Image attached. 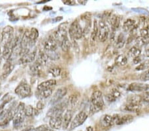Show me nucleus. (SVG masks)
<instances>
[{"label": "nucleus", "instance_id": "21", "mask_svg": "<svg viewBox=\"0 0 149 131\" xmlns=\"http://www.w3.org/2000/svg\"><path fill=\"white\" fill-rule=\"evenodd\" d=\"M121 96V93L116 88H113L109 94L106 95V99L108 101L114 102Z\"/></svg>", "mask_w": 149, "mask_h": 131}, {"label": "nucleus", "instance_id": "23", "mask_svg": "<svg viewBox=\"0 0 149 131\" xmlns=\"http://www.w3.org/2000/svg\"><path fill=\"white\" fill-rule=\"evenodd\" d=\"M127 103H130L133 105H141V103L143 102L141 95H131L130 97H128L127 100Z\"/></svg>", "mask_w": 149, "mask_h": 131}, {"label": "nucleus", "instance_id": "16", "mask_svg": "<svg viewBox=\"0 0 149 131\" xmlns=\"http://www.w3.org/2000/svg\"><path fill=\"white\" fill-rule=\"evenodd\" d=\"M128 89L131 91H143L148 89V85L141 83H133L129 85Z\"/></svg>", "mask_w": 149, "mask_h": 131}, {"label": "nucleus", "instance_id": "32", "mask_svg": "<svg viewBox=\"0 0 149 131\" xmlns=\"http://www.w3.org/2000/svg\"><path fill=\"white\" fill-rule=\"evenodd\" d=\"M79 95L77 94H73L70 95L68 99V104H70L72 107H75L76 105L78 103Z\"/></svg>", "mask_w": 149, "mask_h": 131}, {"label": "nucleus", "instance_id": "5", "mask_svg": "<svg viewBox=\"0 0 149 131\" xmlns=\"http://www.w3.org/2000/svg\"><path fill=\"white\" fill-rule=\"evenodd\" d=\"M67 27H68V23H63L58 26V30L54 33L53 38L58 44H61L62 40L68 37Z\"/></svg>", "mask_w": 149, "mask_h": 131}, {"label": "nucleus", "instance_id": "38", "mask_svg": "<svg viewBox=\"0 0 149 131\" xmlns=\"http://www.w3.org/2000/svg\"><path fill=\"white\" fill-rule=\"evenodd\" d=\"M24 112H25V116L30 117V116H32L34 115V109L31 105L25 106Z\"/></svg>", "mask_w": 149, "mask_h": 131}, {"label": "nucleus", "instance_id": "44", "mask_svg": "<svg viewBox=\"0 0 149 131\" xmlns=\"http://www.w3.org/2000/svg\"><path fill=\"white\" fill-rule=\"evenodd\" d=\"M142 99L143 101L146 102V103H149V91L144 93L143 95H141Z\"/></svg>", "mask_w": 149, "mask_h": 131}, {"label": "nucleus", "instance_id": "51", "mask_svg": "<svg viewBox=\"0 0 149 131\" xmlns=\"http://www.w3.org/2000/svg\"><path fill=\"white\" fill-rule=\"evenodd\" d=\"M45 131H55V130H54V129H50V128H47V129L46 130H45Z\"/></svg>", "mask_w": 149, "mask_h": 131}, {"label": "nucleus", "instance_id": "14", "mask_svg": "<svg viewBox=\"0 0 149 131\" xmlns=\"http://www.w3.org/2000/svg\"><path fill=\"white\" fill-rule=\"evenodd\" d=\"M73 116V111L72 109H67L62 117V127L63 130H66L68 128L69 125L71 123L72 119Z\"/></svg>", "mask_w": 149, "mask_h": 131}, {"label": "nucleus", "instance_id": "49", "mask_svg": "<svg viewBox=\"0 0 149 131\" xmlns=\"http://www.w3.org/2000/svg\"><path fill=\"white\" fill-rule=\"evenodd\" d=\"M86 131H93L92 127H88L86 128Z\"/></svg>", "mask_w": 149, "mask_h": 131}, {"label": "nucleus", "instance_id": "27", "mask_svg": "<svg viewBox=\"0 0 149 131\" xmlns=\"http://www.w3.org/2000/svg\"><path fill=\"white\" fill-rule=\"evenodd\" d=\"M61 47L64 52H68L72 46V43L70 41L68 37H66L61 42Z\"/></svg>", "mask_w": 149, "mask_h": 131}, {"label": "nucleus", "instance_id": "10", "mask_svg": "<svg viewBox=\"0 0 149 131\" xmlns=\"http://www.w3.org/2000/svg\"><path fill=\"white\" fill-rule=\"evenodd\" d=\"M63 113H58L51 116L49 120V125L52 129H60L62 127Z\"/></svg>", "mask_w": 149, "mask_h": 131}, {"label": "nucleus", "instance_id": "2", "mask_svg": "<svg viewBox=\"0 0 149 131\" xmlns=\"http://www.w3.org/2000/svg\"><path fill=\"white\" fill-rule=\"evenodd\" d=\"M69 35L73 41L80 39L83 36V29L78 21H74L69 27Z\"/></svg>", "mask_w": 149, "mask_h": 131}, {"label": "nucleus", "instance_id": "26", "mask_svg": "<svg viewBox=\"0 0 149 131\" xmlns=\"http://www.w3.org/2000/svg\"><path fill=\"white\" fill-rule=\"evenodd\" d=\"M127 62H128L127 57L124 54H120L115 59V63L119 66H125L127 64Z\"/></svg>", "mask_w": 149, "mask_h": 131}, {"label": "nucleus", "instance_id": "6", "mask_svg": "<svg viewBox=\"0 0 149 131\" xmlns=\"http://www.w3.org/2000/svg\"><path fill=\"white\" fill-rule=\"evenodd\" d=\"M68 105V100H64V101H60L56 104H55L54 106H52L50 108L49 111L47 112V116L49 117H51V116H54L56 114L58 113H63L64 111L65 110L66 107Z\"/></svg>", "mask_w": 149, "mask_h": 131}, {"label": "nucleus", "instance_id": "12", "mask_svg": "<svg viewBox=\"0 0 149 131\" xmlns=\"http://www.w3.org/2000/svg\"><path fill=\"white\" fill-rule=\"evenodd\" d=\"M58 43L56 42V40L53 37H50L44 42L43 47H44L45 52L56 51L58 49Z\"/></svg>", "mask_w": 149, "mask_h": 131}, {"label": "nucleus", "instance_id": "13", "mask_svg": "<svg viewBox=\"0 0 149 131\" xmlns=\"http://www.w3.org/2000/svg\"><path fill=\"white\" fill-rule=\"evenodd\" d=\"M133 119V116L131 115H125L120 116L118 115H115L113 116V124L117 125H123V124L130 123Z\"/></svg>", "mask_w": 149, "mask_h": 131}, {"label": "nucleus", "instance_id": "17", "mask_svg": "<svg viewBox=\"0 0 149 131\" xmlns=\"http://www.w3.org/2000/svg\"><path fill=\"white\" fill-rule=\"evenodd\" d=\"M14 69V65L12 64L11 61H7V62L5 64L3 68V73L1 74V79H6L8 77L9 75L12 72V71Z\"/></svg>", "mask_w": 149, "mask_h": 131}, {"label": "nucleus", "instance_id": "53", "mask_svg": "<svg viewBox=\"0 0 149 131\" xmlns=\"http://www.w3.org/2000/svg\"><path fill=\"white\" fill-rule=\"evenodd\" d=\"M1 93H0V97H1Z\"/></svg>", "mask_w": 149, "mask_h": 131}, {"label": "nucleus", "instance_id": "7", "mask_svg": "<svg viewBox=\"0 0 149 131\" xmlns=\"http://www.w3.org/2000/svg\"><path fill=\"white\" fill-rule=\"evenodd\" d=\"M13 28L11 26H6L3 28L1 33V43L3 45H5L9 43L13 39Z\"/></svg>", "mask_w": 149, "mask_h": 131}, {"label": "nucleus", "instance_id": "47", "mask_svg": "<svg viewBox=\"0 0 149 131\" xmlns=\"http://www.w3.org/2000/svg\"><path fill=\"white\" fill-rule=\"evenodd\" d=\"M141 61H142V59H141V56H139L138 57H136V58L133 59V63L134 64H138L140 63Z\"/></svg>", "mask_w": 149, "mask_h": 131}, {"label": "nucleus", "instance_id": "40", "mask_svg": "<svg viewBox=\"0 0 149 131\" xmlns=\"http://www.w3.org/2000/svg\"><path fill=\"white\" fill-rule=\"evenodd\" d=\"M47 128H49V127L47 125H40L39 127L37 128H31L28 131H45L46 130Z\"/></svg>", "mask_w": 149, "mask_h": 131}, {"label": "nucleus", "instance_id": "9", "mask_svg": "<svg viewBox=\"0 0 149 131\" xmlns=\"http://www.w3.org/2000/svg\"><path fill=\"white\" fill-rule=\"evenodd\" d=\"M15 92L19 97L25 98L31 94V89L30 85L27 83H21L16 87Z\"/></svg>", "mask_w": 149, "mask_h": 131}, {"label": "nucleus", "instance_id": "33", "mask_svg": "<svg viewBox=\"0 0 149 131\" xmlns=\"http://www.w3.org/2000/svg\"><path fill=\"white\" fill-rule=\"evenodd\" d=\"M111 26L113 30H116L119 28L120 25V20L118 17L113 15L111 19Z\"/></svg>", "mask_w": 149, "mask_h": 131}, {"label": "nucleus", "instance_id": "34", "mask_svg": "<svg viewBox=\"0 0 149 131\" xmlns=\"http://www.w3.org/2000/svg\"><path fill=\"white\" fill-rule=\"evenodd\" d=\"M97 33H98V24L97 23V21L94 20V21H93V30L90 35L91 40H92V41H94L95 40V38L97 36Z\"/></svg>", "mask_w": 149, "mask_h": 131}, {"label": "nucleus", "instance_id": "35", "mask_svg": "<svg viewBox=\"0 0 149 131\" xmlns=\"http://www.w3.org/2000/svg\"><path fill=\"white\" fill-rule=\"evenodd\" d=\"M139 26L141 27V28L149 27V17H141Z\"/></svg>", "mask_w": 149, "mask_h": 131}, {"label": "nucleus", "instance_id": "11", "mask_svg": "<svg viewBox=\"0 0 149 131\" xmlns=\"http://www.w3.org/2000/svg\"><path fill=\"white\" fill-rule=\"evenodd\" d=\"M68 90L66 87H61L58 89L54 94L52 95L51 99L50 101V103L51 105H55L58 103L61 100L64 98L67 94Z\"/></svg>", "mask_w": 149, "mask_h": 131}, {"label": "nucleus", "instance_id": "41", "mask_svg": "<svg viewBox=\"0 0 149 131\" xmlns=\"http://www.w3.org/2000/svg\"><path fill=\"white\" fill-rule=\"evenodd\" d=\"M140 80L143 82H146L149 80V70H146L142 73L140 76Z\"/></svg>", "mask_w": 149, "mask_h": 131}, {"label": "nucleus", "instance_id": "42", "mask_svg": "<svg viewBox=\"0 0 149 131\" xmlns=\"http://www.w3.org/2000/svg\"><path fill=\"white\" fill-rule=\"evenodd\" d=\"M149 68V60L146 61L145 62L142 63L141 64H140L138 67L136 68V70H145L146 68Z\"/></svg>", "mask_w": 149, "mask_h": 131}, {"label": "nucleus", "instance_id": "4", "mask_svg": "<svg viewBox=\"0 0 149 131\" xmlns=\"http://www.w3.org/2000/svg\"><path fill=\"white\" fill-rule=\"evenodd\" d=\"M87 118L88 115L87 113H86V112L84 111H80V113L77 114L74 119L71 121V123L70 125L68 130L70 131H71L74 130V128L80 127V126H81L84 122H85Z\"/></svg>", "mask_w": 149, "mask_h": 131}, {"label": "nucleus", "instance_id": "20", "mask_svg": "<svg viewBox=\"0 0 149 131\" xmlns=\"http://www.w3.org/2000/svg\"><path fill=\"white\" fill-rule=\"evenodd\" d=\"M52 94V88L44 90H40L36 92V97H37L38 99L43 100L45 99H47L48 97H49L50 95Z\"/></svg>", "mask_w": 149, "mask_h": 131}, {"label": "nucleus", "instance_id": "36", "mask_svg": "<svg viewBox=\"0 0 149 131\" xmlns=\"http://www.w3.org/2000/svg\"><path fill=\"white\" fill-rule=\"evenodd\" d=\"M141 105H133L130 103H127V105L125 107V108L127 111H133V112H137L140 109Z\"/></svg>", "mask_w": 149, "mask_h": 131}, {"label": "nucleus", "instance_id": "22", "mask_svg": "<svg viewBox=\"0 0 149 131\" xmlns=\"http://www.w3.org/2000/svg\"><path fill=\"white\" fill-rule=\"evenodd\" d=\"M49 60V57L47 55L46 52L40 51L37 54V62L41 66L46 65Z\"/></svg>", "mask_w": 149, "mask_h": 131}, {"label": "nucleus", "instance_id": "48", "mask_svg": "<svg viewBox=\"0 0 149 131\" xmlns=\"http://www.w3.org/2000/svg\"><path fill=\"white\" fill-rule=\"evenodd\" d=\"M145 54L146 56L149 57V42L148 44H146V46L145 48Z\"/></svg>", "mask_w": 149, "mask_h": 131}, {"label": "nucleus", "instance_id": "15", "mask_svg": "<svg viewBox=\"0 0 149 131\" xmlns=\"http://www.w3.org/2000/svg\"><path fill=\"white\" fill-rule=\"evenodd\" d=\"M37 56V52H29L25 54H24L19 60V62L21 64H27L32 63Z\"/></svg>", "mask_w": 149, "mask_h": 131}, {"label": "nucleus", "instance_id": "1", "mask_svg": "<svg viewBox=\"0 0 149 131\" xmlns=\"http://www.w3.org/2000/svg\"><path fill=\"white\" fill-rule=\"evenodd\" d=\"M104 106V102L103 99L102 93L100 90H96L93 93L90 97V112L95 113L100 111Z\"/></svg>", "mask_w": 149, "mask_h": 131}, {"label": "nucleus", "instance_id": "30", "mask_svg": "<svg viewBox=\"0 0 149 131\" xmlns=\"http://www.w3.org/2000/svg\"><path fill=\"white\" fill-rule=\"evenodd\" d=\"M38 30L35 28H32L30 30V34H29V39L31 41V44H34L36 42V40L38 37Z\"/></svg>", "mask_w": 149, "mask_h": 131}, {"label": "nucleus", "instance_id": "8", "mask_svg": "<svg viewBox=\"0 0 149 131\" xmlns=\"http://www.w3.org/2000/svg\"><path fill=\"white\" fill-rule=\"evenodd\" d=\"M109 34V29L104 21H100L98 23L97 37L101 42H105L107 39Z\"/></svg>", "mask_w": 149, "mask_h": 131}, {"label": "nucleus", "instance_id": "18", "mask_svg": "<svg viewBox=\"0 0 149 131\" xmlns=\"http://www.w3.org/2000/svg\"><path fill=\"white\" fill-rule=\"evenodd\" d=\"M56 84V81L55 80H49L45 82H43L40 83L37 87V90L40 91V90H44L47 89H50L52 88Z\"/></svg>", "mask_w": 149, "mask_h": 131}, {"label": "nucleus", "instance_id": "46", "mask_svg": "<svg viewBox=\"0 0 149 131\" xmlns=\"http://www.w3.org/2000/svg\"><path fill=\"white\" fill-rule=\"evenodd\" d=\"M63 3L68 6H74L75 4V1L74 0H64Z\"/></svg>", "mask_w": 149, "mask_h": 131}, {"label": "nucleus", "instance_id": "28", "mask_svg": "<svg viewBox=\"0 0 149 131\" xmlns=\"http://www.w3.org/2000/svg\"><path fill=\"white\" fill-rule=\"evenodd\" d=\"M125 44V35L123 33H120L116 39L115 46L117 49H121L122 47H123Z\"/></svg>", "mask_w": 149, "mask_h": 131}, {"label": "nucleus", "instance_id": "39", "mask_svg": "<svg viewBox=\"0 0 149 131\" xmlns=\"http://www.w3.org/2000/svg\"><path fill=\"white\" fill-rule=\"evenodd\" d=\"M141 37L146 39H149V27L141 28L140 30Z\"/></svg>", "mask_w": 149, "mask_h": 131}, {"label": "nucleus", "instance_id": "3", "mask_svg": "<svg viewBox=\"0 0 149 131\" xmlns=\"http://www.w3.org/2000/svg\"><path fill=\"white\" fill-rule=\"evenodd\" d=\"M25 105L23 103H20L17 105V112L13 119V125L15 128L20 127L25 120Z\"/></svg>", "mask_w": 149, "mask_h": 131}, {"label": "nucleus", "instance_id": "25", "mask_svg": "<svg viewBox=\"0 0 149 131\" xmlns=\"http://www.w3.org/2000/svg\"><path fill=\"white\" fill-rule=\"evenodd\" d=\"M41 68L42 66L36 61L34 64H33L30 66V70L33 75L40 76L41 73Z\"/></svg>", "mask_w": 149, "mask_h": 131}, {"label": "nucleus", "instance_id": "24", "mask_svg": "<svg viewBox=\"0 0 149 131\" xmlns=\"http://www.w3.org/2000/svg\"><path fill=\"white\" fill-rule=\"evenodd\" d=\"M135 26V21L131 19H128L125 21L123 25V29L125 32H129L133 29Z\"/></svg>", "mask_w": 149, "mask_h": 131}, {"label": "nucleus", "instance_id": "52", "mask_svg": "<svg viewBox=\"0 0 149 131\" xmlns=\"http://www.w3.org/2000/svg\"><path fill=\"white\" fill-rule=\"evenodd\" d=\"M0 131H8V130H0Z\"/></svg>", "mask_w": 149, "mask_h": 131}, {"label": "nucleus", "instance_id": "45", "mask_svg": "<svg viewBox=\"0 0 149 131\" xmlns=\"http://www.w3.org/2000/svg\"><path fill=\"white\" fill-rule=\"evenodd\" d=\"M9 101V100H6V101H3V103H2L1 105H0V116H1V115L3 114V111H4V109H5V107H6V104L8 103V102Z\"/></svg>", "mask_w": 149, "mask_h": 131}, {"label": "nucleus", "instance_id": "43", "mask_svg": "<svg viewBox=\"0 0 149 131\" xmlns=\"http://www.w3.org/2000/svg\"><path fill=\"white\" fill-rule=\"evenodd\" d=\"M45 101H43L42 100H40L37 104V109L38 110H42L45 108Z\"/></svg>", "mask_w": 149, "mask_h": 131}, {"label": "nucleus", "instance_id": "50", "mask_svg": "<svg viewBox=\"0 0 149 131\" xmlns=\"http://www.w3.org/2000/svg\"><path fill=\"white\" fill-rule=\"evenodd\" d=\"M31 128V127H28L27 128H25V129H24V130H21V131H28Z\"/></svg>", "mask_w": 149, "mask_h": 131}, {"label": "nucleus", "instance_id": "19", "mask_svg": "<svg viewBox=\"0 0 149 131\" xmlns=\"http://www.w3.org/2000/svg\"><path fill=\"white\" fill-rule=\"evenodd\" d=\"M100 124L103 128H108L114 125L113 122V116L109 115H105L100 120Z\"/></svg>", "mask_w": 149, "mask_h": 131}, {"label": "nucleus", "instance_id": "29", "mask_svg": "<svg viewBox=\"0 0 149 131\" xmlns=\"http://www.w3.org/2000/svg\"><path fill=\"white\" fill-rule=\"evenodd\" d=\"M141 51L139 48L136 46H133L129 51L128 56L130 57V58H133L134 59L136 58V57L141 56Z\"/></svg>", "mask_w": 149, "mask_h": 131}, {"label": "nucleus", "instance_id": "37", "mask_svg": "<svg viewBox=\"0 0 149 131\" xmlns=\"http://www.w3.org/2000/svg\"><path fill=\"white\" fill-rule=\"evenodd\" d=\"M47 55L49 57V59L52 60H56L60 58V54L56 51H49L45 52Z\"/></svg>", "mask_w": 149, "mask_h": 131}, {"label": "nucleus", "instance_id": "31", "mask_svg": "<svg viewBox=\"0 0 149 131\" xmlns=\"http://www.w3.org/2000/svg\"><path fill=\"white\" fill-rule=\"evenodd\" d=\"M49 72L52 76H53L54 78H56L61 75L62 70L61 68L58 67V66H54V67H52L49 69Z\"/></svg>", "mask_w": 149, "mask_h": 131}]
</instances>
